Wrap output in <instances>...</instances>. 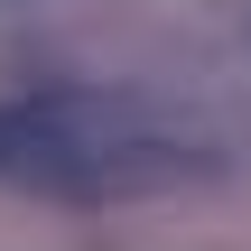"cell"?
<instances>
[{"label": "cell", "instance_id": "6da1fadb", "mask_svg": "<svg viewBox=\"0 0 251 251\" xmlns=\"http://www.w3.org/2000/svg\"><path fill=\"white\" fill-rule=\"evenodd\" d=\"M168 140L149 130L140 102L121 93H37V102H0V177L28 186H65V196H102V186H149L168 177Z\"/></svg>", "mask_w": 251, "mask_h": 251}]
</instances>
